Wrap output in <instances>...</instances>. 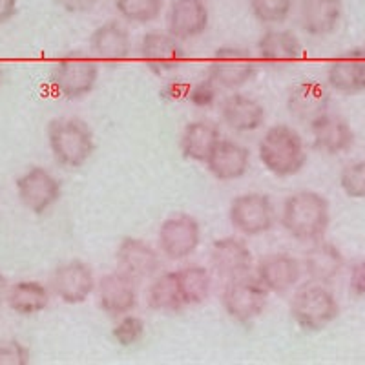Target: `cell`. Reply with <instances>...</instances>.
I'll return each mask as SVG.
<instances>
[{
    "label": "cell",
    "instance_id": "12",
    "mask_svg": "<svg viewBox=\"0 0 365 365\" xmlns=\"http://www.w3.org/2000/svg\"><path fill=\"white\" fill-rule=\"evenodd\" d=\"M141 55L146 66L155 73L178 70L187 61V51L179 44V38L165 31H150L141 42Z\"/></svg>",
    "mask_w": 365,
    "mask_h": 365
},
{
    "label": "cell",
    "instance_id": "2",
    "mask_svg": "<svg viewBox=\"0 0 365 365\" xmlns=\"http://www.w3.org/2000/svg\"><path fill=\"white\" fill-rule=\"evenodd\" d=\"M259 159L270 174L291 178L302 172L307 163V152L299 133L287 125H276L267 130L259 141Z\"/></svg>",
    "mask_w": 365,
    "mask_h": 365
},
{
    "label": "cell",
    "instance_id": "39",
    "mask_svg": "<svg viewBox=\"0 0 365 365\" xmlns=\"http://www.w3.org/2000/svg\"><path fill=\"white\" fill-rule=\"evenodd\" d=\"M190 96V88L187 84H168V86L163 90V97L165 99H170V101H181V99H188Z\"/></svg>",
    "mask_w": 365,
    "mask_h": 365
},
{
    "label": "cell",
    "instance_id": "6",
    "mask_svg": "<svg viewBox=\"0 0 365 365\" xmlns=\"http://www.w3.org/2000/svg\"><path fill=\"white\" fill-rule=\"evenodd\" d=\"M99 79V66L93 58L66 57L61 58L51 71V86L55 93L68 101L81 99L96 88Z\"/></svg>",
    "mask_w": 365,
    "mask_h": 365
},
{
    "label": "cell",
    "instance_id": "16",
    "mask_svg": "<svg viewBox=\"0 0 365 365\" xmlns=\"http://www.w3.org/2000/svg\"><path fill=\"white\" fill-rule=\"evenodd\" d=\"M117 269L132 279H146L159 270V256L152 247L137 237H123L115 252Z\"/></svg>",
    "mask_w": 365,
    "mask_h": 365
},
{
    "label": "cell",
    "instance_id": "17",
    "mask_svg": "<svg viewBox=\"0 0 365 365\" xmlns=\"http://www.w3.org/2000/svg\"><path fill=\"white\" fill-rule=\"evenodd\" d=\"M331 96L327 88L318 81H302L294 84L287 97V108L292 117L309 123L329 112Z\"/></svg>",
    "mask_w": 365,
    "mask_h": 365
},
{
    "label": "cell",
    "instance_id": "21",
    "mask_svg": "<svg viewBox=\"0 0 365 365\" xmlns=\"http://www.w3.org/2000/svg\"><path fill=\"white\" fill-rule=\"evenodd\" d=\"M90 48L104 63H120L132 53V38L120 22L110 21L90 35Z\"/></svg>",
    "mask_w": 365,
    "mask_h": 365
},
{
    "label": "cell",
    "instance_id": "4",
    "mask_svg": "<svg viewBox=\"0 0 365 365\" xmlns=\"http://www.w3.org/2000/svg\"><path fill=\"white\" fill-rule=\"evenodd\" d=\"M340 314L336 298L324 283H307L291 302V316L303 331H322Z\"/></svg>",
    "mask_w": 365,
    "mask_h": 365
},
{
    "label": "cell",
    "instance_id": "28",
    "mask_svg": "<svg viewBox=\"0 0 365 365\" xmlns=\"http://www.w3.org/2000/svg\"><path fill=\"white\" fill-rule=\"evenodd\" d=\"M8 305L21 316H34L50 305V291L38 282H19L8 291Z\"/></svg>",
    "mask_w": 365,
    "mask_h": 365
},
{
    "label": "cell",
    "instance_id": "1",
    "mask_svg": "<svg viewBox=\"0 0 365 365\" xmlns=\"http://www.w3.org/2000/svg\"><path fill=\"white\" fill-rule=\"evenodd\" d=\"M331 223L329 201L318 192L302 190L289 195L283 203L282 225L294 240L314 243L327 232Z\"/></svg>",
    "mask_w": 365,
    "mask_h": 365
},
{
    "label": "cell",
    "instance_id": "3",
    "mask_svg": "<svg viewBox=\"0 0 365 365\" xmlns=\"http://www.w3.org/2000/svg\"><path fill=\"white\" fill-rule=\"evenodd\" d=\"M48 143L55 161L66 168H79L96 150L90 126L75 117H58L48 125Z\"/></svg>",
    "mask_w": 365,
    "mask_h": 365
},
{
    "label": "cell",
    "instance_id": "30",
    "mask_svg": "<svg viewBox=\"0 0 365 365\" xmlns=\"http://www.w3.org/2000/svg\"><path fill=\"white\" fill-rule=\"evenodd\" d=\"M179 291L187 305H200L210 294L212 278L208 269L201 265H188L175 270Z\"/></svg>",
    "mask_w": 365,
    "mask_h": 365
},
{
    "label": "cell",
    "instance_id": "34",
    "mask_svg": "<svg viewBox=\"0 0 365 365\" xmlns=\"http://www.w3.org/2000/svg\"><path fill=\"white\" fill-rule=\"evenodd\" d=\"M143 334H145V322L139 316L133 314H126L113 329V338L123 347L137 344L143 338Z\"/></svg>",
    "mask_w": 365,
    "mask_h": 365
},
{
    "label": "cell",
    "instance_id": "7",
    "mask_svg": "<svg viewBox=\"0 0 365 365\" xmlns=\"http://www.w3.org/2000/svg\"><path fill=\"white\" fill-rule=\"evenodd\" d=\"M257 71L256 58L249 50L237 46H225L216 50L208 66V77L220 88L237 90L254 79Z\"/></svg>",
    "mask_w": 365,
    "mask_h": 365
},
{
    "label": "cell",
    "instance_id": "36",
    "mask_svg": "<svg viewBox=\"0 0 365 365\" xmlns=\"http://www.w3.org/2000/svg\"><path fill=\"white\" fill-rule=\"evenodd\" d=\"M216 86L217 84L214 83L210 77H208L207 81H203V83L195 84L194 88H190V96H188V101H190V103H194L195 106H201V108H205V106H212L217 97Z\"/></svg>",
    "mask_w": 365,
    "mask_h": 365
},
{
    "label": "cell",
    "instance_id": "29",
    "mask_svg": "<svg viewBox=\"0 0 365 365\" xmlns=\"http://www.w3.org/2000/svg\"><path fill=\"white\" fill-rule=\"evenodd\" d=\"M146 303L152 311L159 312H179L187 307L179 291L178 278L174 272H165L154 279L146 292Z\"/></svg>",
    "mask_w": 365,
    "mask_h": 365
},
{
    "label": "cell",
    "instance_id": "19",
    "mask_svg": "<svg viewBox=\"0 0 365 365\" xmlns=\"http://www.w3.org/2000/svg\"><path fill=\"white\" fill-rule=\"evenodd\" d=\"M208 28V9L203 0H175L168 11V34L179 41L200 37Z\"/></svg>",
    "mask_w": 365,
    "mask_h": 365
},
{
    "label": "cell",
    "instance_id": "24",
    "mask_svg": "<svg viewBox=\"0 0 365 365\" xmlns=\"http://www.w3.org/2000/svg\"><path fill=\"white\" fill-rule=\"evenodd\" d=\"M341 0H303L299 22L311 37H325L338 28L341 19Z\"/></svg>",
    "mask_w": 365,
    "mask_h": 365
},
{
    "label": "cell",
    "instance_id": "18",
    "mask_svg": "<svg viewBox=\"0 0 365 365\" xmlns=\"http://www.w3.org/2000/svg\"><path fill=\"white\" fill-rule=\"evenodd\" d=\"M314 148L327 155L344 154L354 145V132L347 120L336 113H324L311 123Z\"/></svg>",
    "mask_w": 365,
    "mask_h": 365
},
{
    "label": "cell",
    "instance_id": "20",
    "mask_svg": "<svg viewBox=\"0 0 365 365\" xmlns=\"http://www.w3.org/2000/svg\"><path fill=\"white\" fill-rule=\"evenodd\" d=\"M250 166V152L240 143L221 139L207 159V168L220 181H234L247 174Z\"/></svg>",
    "mask_w": 365,
    "mask_h": 365
},
{
    "label": "cell",
    "instance_id": "38",
    "mask_svg": "<svg viewBox=\"0 0 365 365\" xmlns=\"http://www.w3.org/2000/svg\"><path fill=\"white\" fill-rule=\"evenodd\" d=\"M55 2L68 13H86L96 8L99 0H55Z\"/></svg>",
    "mask_w": 365,
    "mask_h": 365
},
{
    "label": "cell",
    "instance_id": "13",
    "mask_svg": "<svg viewBox=\"0 0 365 365\" xmlns=\"http://www.w3.org/2000/svg\"><path fill=\"white\" fill-rule=\"evenodd\" d=\"M97 292H99L101 309L112 318L128 314L137 305L135 279L120 270L103 276L97 285Z\"/></svg>",
    "mask_w": 365,
    "mask_h": 365
},
{
    "label": "cell",
    "instance_id": "9",
    "mask_svg": "<svg viewBox=\"0 0 365 365\" xmlns=\"http://www.w3.org/2000/svg\"><path fill=\"white\" fill-rule=\"evenodd\" d=\"M230 223L245 236H259L269 232L274 225V205L265 194L237 195L228 210Z\"/></svg>",
    "mask_w": 365,
    "mask_h": 365
},
{
    "label": "cell",
    "instance_id": "41",
    "mask_svg": "<svg viewBox=\"0 0 365 365\" xmlns=\"http://www.w3.org/2000/svg\"><path fill=\"white\" fill-rule=\"evenodd\" d=\"M6 289H8V279H6L4 274H0V298L4 296Z\"/></svg>",
    "mask_w": 365,
    "mask_h": 365
},
{
    "label": "cell",
    "instance_id": "10",
    "mask_svg": "<svg viewBox=\"0 0 365 365\" xmlns=\"http://www.w3.org/2000/svg\"><path fill=\"white\" fill-rule=\"evenodd\" d=\"M17 194L28 210L41 216L61 197V182L42 166H31L17 179Z\"/></svg>",
    "mask_w": 365,
    "mask_h": 365
},
{
    "label": "cell",
    "instance_id": "31",
    "mask_svg": "<svg viewBox=\"0 0 365 365\" xmlns=\"http://www.w3.org/2000/svg\"><path fill=\"white\" fill-rule=\"evenodd\" d=\"M115 8L125 21L133 24H148L159 19L165 0H115Z\"/></svg>",
    "mask_w": 365,
    "mask_h": 365
},
{
    "label": "cell",
    "instance_id": "26",
    "mask_svg": "<svg viewBox=\"0 0 365 365\" xmlns=\"http://www.w3.org/2000/svg\"><path fill=\"white\" fill-rule=\"evenodd\" d=\"M257 50L263 63L272 66H285L299 61L303 48L299 38L289 29H270L257 42Z\"/></svg>",
    "mask_w": 365,
    "mask_h": 365
},
{
    "label": "cell",
    "instance_id": "33",
    "mask_svg": "<svg viewBox=\"0 0 365 365\" xmlns=\"http://www.w3.org/2000/svg\"><path fill=\"white\" fill-rule=\"evenodd\" d=\"M340 187L349 197L365 200V161L349 163L340 174Z\"/></svg>",
    "mask_w": 365,
    "mask_h": 365
},
{
    "label": "cell",
    "instance_id": "15",
    "mask_svg": "<svg viewBox=\"0 0 365 365\" xmlns=\"http://www.w3.org/2000/svg\"><path fill=\"white\" fill-rule=\"evenodd\" d=\"M210 263L220 278L232 279L249 274L252 269V252L245 241L234 236L221 237L212 243Z\"/></svg>",
    "mask_w": 365,
    "mask_h": 365
},
{
    "label": "cell",
    "instance_id": "37",
    "mask_svg": "<svg viewBox=\"0 0 365 365\" xmlns=\"http://www.w3.org/2000/svg\"><path fill=\"white\" fill-rule=\"evenodd\" d=\"M349 289H351V294L356 296V298H365V259H358L351 267Z\"/></svg>",
    "mask_w": 365,
    "mask_h": 365
},
{
    "label": "cell",
    "instance_id": "23",
    "mask_svg": "<svg viewBox=\"0 0 365 365\" xmlns=\"http://www.w3.org/2000/svg\"><path fill=\"white\" fill-rule=\"evenodd\" d=\"M345 267L344 254L329 241H314V245L305 252L303 270L316 283H331L338 278Z\"/></svg>",
    "mask_w": 365,
    "mask_h": 365
},
{
    "label": "cell",
    "instance_id": "11",
    "mask_svg": "<svg viewBox=\"0 0 365 365\" xmlns=\"http://www.w3.org/2000/svg\"><path fill=\"white\" fill-rule=\"evenodd\" d=\"M50 285L57 298H61L68 305H77V303L86 302L88 296L93 292L96 278L88 263L81 259H71L53 270Z\"/></svg>",
    "mask_w": 365,
    "mask_h": 365
},
{
    "label": "cell",
    "instance_id": "14",
    "mask_svg": "<svg viewBox=\"0 0 365 365\" xmlns=\"http://www.w3.org/2000/svg\"><path fill=\"white\" fill-rule=\"evenodd\" d=\"M327 83L332 90L345 96L365 91V44L349 50L329 64Z\"/></svg>",
    "mask_w": 365,
    "mask_h": 365
},
{
    "label": "cell",
    "instance_id": "40",
    "mask_svg": "<svg viewBox=\"0 0 365 365\" xmlns=\"http://www.w3.org/2000/svg\"><path fill=\"white\" fill-rule=\"evenodd\" d=\"M19 0H0V24L11 21L17 15Z\"/></svg>",
    "mask_w": 365,
    "mask_h": 365
},
{
    "label": "cell",
    "instance_id": "5",
    "mask_svg": "<svg viewBox=\"0 0 365 365\" xmlns=\"http://www.w3.org/2000/svg\"><path fill=\"white\" fill-rule=\"evenodd\" d=\"M227 314L240 324H249L265 311L269 303V289L249 274L228 279L221 296Z\"/></svg>",
    "mask_w": 365,
    "mask_h": 365
},
{
    "label": "cell",
    "instance_id": "32",
    "mask_svg": "<svg viewBox=\"0 0 365 365\" xmlns=\"http://www.w3.org/2000/svg\"><path fill=\"white\" fill-rule=\"evenodd\" d=\"M294 0H250V11L262 24H282L289 19Z\"/></svg>",
    "mask_w": 365,
    "mask_h": 365
},
{
    "label": "cell",
    "instance_id": "42",
    "mask_svg": "<svg viewBox=\"0 0 365 365\" xmlns=\"http://www.w3.org/2000/svg\"><path fill=\"white\" fill-rule=\"evenodd\" d=\"M2 75L4 73H2V68H0V86H2Z\"/></svg>",
    "mask_w": 365,
    "mask_h": 365
},
{
    "label": "cell",
    "instance_id": "27",
    "mask_svg": "<svg viewBox=\"0 0 365 365\" xmlns=\"http://www.w3.org/2000/svg\"><path fill=\"white\" fill-rule=\"evenodd\" d=\"M221 141L220 128L208 120L188 123L181 135V152L187 159L197 163H207L212 150Z\"/></svg>",
    "mask_w": 365,
    "mask_h": 365
},
{
    "label": "cell",
    "instance_id": "22",
    "mask_svg": "<svg viewBox=\"0 0 365 365\" xmlns=\"http://www.w3.org/2000/svg\"><path fill=\"white\" fill-rule=\"evenodd\" d=\"M257 278L270 292L283 294L302 278V263L289 254H270L257 265Z\"/></svg>",
    "mask_w": 365,
    "mask_h": 365
},
{
    "label": "cell",
    "instance_id": "25",
    "mask_svg": "<svg viewBox=\"0 0 365 365\" xmlns=\"http://www.w3.org/2000/svg\"><path fill=\"white\" fill-rule=\"evenodd\" d=\"M221 117L234 132H254L265 123V108L252 97L234 93L223 101Z\"/></svg>",
    "mask_w": 365,
    "mask_h": 365
},
{
    "label": "cell",
    "instance_id": "35",
    "mask_svg": "<svg viewBox=\"0 0 365 365\" xmlns=\"http://www.w3.org/2000/svg\"><path fill=\"white\" fill-rule=\"evenodd\" d=\"M29 351L19 340L0 341V365H28Z\"/></svg>",
    "mask_w": 365,
    "mask_h": 365
},
{
    "label": "cell",
    "instance_id": "8",
    "mask_svg": "<svg viewBox=\"0 0 365 365\" xmlns=\"http://www.w3.org/2000/svg\"><path fill=\"white\" fill-rule=\"evenodd\" d=\"M201 241V228L190 214L178 212L166 217L159 228V247L166 257L174 262L185 259L197 250Z\"/></svg>",
    "mask_w": 365,
    "mask_h": 365
}]
</instances>
